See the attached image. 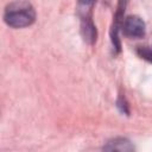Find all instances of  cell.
I'll return each instance as SVG.
<instances>
[{
  "instance_id": "obj_1",
  "label": "cell",
  "mask_w": 152,
  "mask_h": 152,
  "mask_svg": "<svg viewBox=\"0 0 152 152\" xmlns=\"http://www.w3.org/2000/svg\"><path fill=\"white\" fill-rule=\"evenodd\" d=\"M4 20L8 26L14 28L26 27L34 23L36 12L30 2L18 0L7 5L4 13Z\"/></svg>"
},
{
  "instance_id": "obj_2",
  "label": "cell",
  "mask_w": 152,
  "mask_h": 152,
  "mask_svg": "<svg viewBox=\"0 0 152 152\" xmlns=\"http://www.w3.org/2000/svg\"><path fill=\"white\" fill-rule=\"evenodd\" d=\"M122 32L129 38H141L145 36V23L137 15H128L122 21Z\"/></svg>"
},
{
  "instance_id": "obj_3",
  "label": "cell",
  "mask_w": 152,
  "mask_h": 152,
  "mask_svg": "<svg viewBox=\"0 0 152 152\" xmlns=\"http://www.w3.org/2000/svg\"><path fill=\"white\" fill-rule=\"evenodd\" d=\"M96 0H78L77 2V15L80 17L81 21H87V20H93L91 14H93V8L95 5Z\"/></svg>"
},
{
  "instance_id": "obj_4",
  "label": "cell",
  "mask_w": 152,
  "mask_h": 152,
  "mask_svg": "<svg viewBox=\"0 0 152 152\" xmlns=\"http://www.w3.org/2000/svg\"><path fill=\"white\" fill-rule=\"evenodd\" d=\"M103 150L106 151H133L134 146L131 144L129 140L125 138H115L109 140L104 146Z\"/></svg>"
},
{
  "instance_id": "obj_5",
  "label": "cell",
  "mask_w": 152,
  "mask_h": 152,
  "mask_svg": "<svg viewBox=\"0 0 152 152\" xmlns=\"http://www.w3.org/2000/svg\"><path fill=\"white\" fill-rule=\"evenodd\" d=\"M138 55L141 58H144L148 62H152V48H139Z\"/></svg>"
},
{
  "instance_id": "obj_6",
  "label": "cell",
  "mask_w": 152,
  "mask_h": 152,
  "mask_svg": "<svg viewBox=\"0 0 152 152\" xmlns=\"http://www.w3.org/2000/svg\"><path fill=\"white\" fill-rule=\"evenodd\" d=\"M116 106H118V108L120 109V112H121V113H124V114H126V115H128V114H129L128 104H127V102H126L125 97L120 96V97L118 99V101H116Z\"/></svg>"
}]
</instances>
